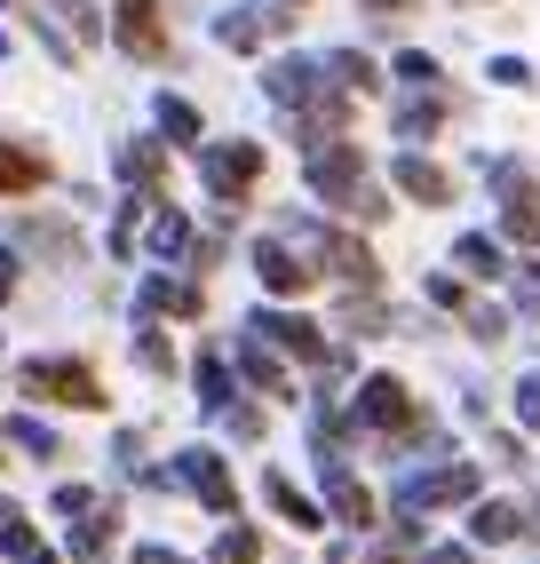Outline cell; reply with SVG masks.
<instances>
[{"label": "cell", "instance_id": "3", "mask_svg": "<svg viewBox=\"0 0 540 564\" xmlns=\"http://www.w3.org/2000/svg\"><path fill=\"white\" fill-rule=\"evenodd\" d=\"M311 183H318L334 207H350V215H374V207H381V199L366 192V167H358L350 143H326V152H311Z\"/></svg>", "mask_w": 540, "mask_h": 564}, {"label": "cell", "instance_id": "8", "mask_svg": "<svg viewBox=\"0 0 540 564\" xmlns=\"http://www.w3.org/2000/svg\"><path fill=\"white\" fill-rule=\"evenodd\" d=\"M477 494V469H430L406 485V509H438V501H469Z\"/></svg>", "mask_w": 540, "mask_h": 564}, {"label": "cell", "instance_id": "7", "mask_svg": "<svg viewBox=\"0 0 540 564\" xmlns=\"http://www.w3.org/2000/svg\"><path fill=\"white\" fill-rule=\"evenodd\" d=\"M255 326H262V334H270V343H279V350H294V358H311V366H326V334H318L311 318H294V311H262Z\"/></svg>", "mask_w": 540, "mask_h": 564}, {"label": "cell", "instance_id": "13", "mask_svg": "<svg viewBox=\"0 0 540 564\" xmlns=\"http://www.w3.org/2000/svg\"><path fill=\"white\" fill-rule=\"evenodd\" d=\"M326 271L350 279V286H374V254H366L358 239H326Z\"/></svg>", "mask_w": 540, "mask_h": 564}, {"label": "cell", "instance_id": "20", "mask_svg": "<svg viewBox=\"0 0 540 564\" xmlns=\"http://www.w3.org/2000/svg\"><path fill=\"white\" fill-rule=\"evenodd\" d=\"M262 494H270V501H279V517H287V524H302V533H311V524H318V509H311V501H302V494H294V485H287V477H262Z\"/></svg>", "mask_w": 540, "mask_h": 564}, {"label": "cell", "instance_id": "33", "mask_svg": "<svg viewBox=\"0 0 540 564\" xmlns=\"http://www.w3.org/2000/svg\"><path fill=\"white\" fill-rule=\"evenodd\" d=\"M9 509H17V501H0V524H9Z\"/></svg>", "mask_w": 540, "mask_h": 564}, {"label": "cell", "instance_id": "16", "mask_svg": "<svg viewBox=\"0 0 540 564\" xmlns=\"http://www.w3.org/2000/svg\"><path fill=\"white\" fill-rule=\"evenodd\" d=\"M120 175L143 183V192H160V175H168L160 167V143H120Z\"/></svg>", "mask_w": 540, "mask_h": 564}, {"label": "cell", "instance_id": "18", "mask_svg": "<svg viewBox=\"0 0 540 564\" xmlns=\"http://www.w3.org/2000/svg\"><path fill=\"white\" fill-rule=\"evenodd\" d=\"M398 183H406L421 207H438V199H445V175H438L430 160H398Z\"/></svg>", "mask_w": 540, "mask_h": 564}, {"label": "cell", "instance_id": "12", "mask_svg": "<svg viewBox=\"0 0 540 564\" xmlns=\"http://www.w3.org/2000/svg\"><path fill=\"white\" fill-rule=\"evenodd\" d=\"M143 311H168V318H199V286H183V279H143Z\"/></svg>", "mask_w": 540, "mask_h": 564}, {"label": "cell", "instance_id": "23", "mask_svg": "<svg viewBox=\"0 0 540 564\" xmlns=\"http://www.w3.org/2000/svg\"><path fill=\"white\" fill-rule=\"evenodd\" d=\"M461 271L493 279V271H500V247H493V239H461Z\"/></svg>", "mask_w": 540, "mask_h": 564}, {"label": "cell", "instance_id": "17", "mask_svg": "<svg viewBox=\"0 0 540 564\" xmlns=\"http://www.w3.org/2000/svg\"><path fill=\"white\" fill-rule=\"evenodd\" d=\"M0 549H9L17 564H48V541H41V533H32V524H24L17 509H9V524H0Z\"/></svg>", "mask_w": 540, "mask_h": 564}, {"label": "cell", "instance_id": "9", "mask_svg": "<svg viewBox=\"0 0 540 564\" xmlns=\"http://www.w3.org/2000/svg\"><path fill=\"white\" fill-rule=\"evenodd\" d=\"M183 485H191V494H207V509H215V517L239 509V494H230V477H223V462H215V454H191V462H183Z\"/></svg>", "mask_w": 540, "mask_h": 564}, {"label": "cell", "instance_id": "21", "mask_svg": "<svg viewBox=\"0 0 540 564\" xmlns=\"http://www.w3.org/2000/svg\"><path fill=\"white\" fill-rule=\"evenodd\" d=\"M262 32H287V17H223V41L230 48H255Z\"/></svg>", "mask_w": 540, "mask_h": 564}, {"label": "cell", "instance_id": "19", "mask_svg": "<svg viewBox=\"0 0 540 564\" xmlns=\"http://www.w3.org/2000/svg\"><path fill=\"white\" fill-rule=\"evenodd\" d=\"M517 533H525V509H509V501L477 509V541H517Z\"/></svg>", "mask_w": 540, "mask_h": 564}, {"label": "cell", "instance_id": "25", "mask_svg": "<svg viewBox=\"0 0 540 564\" xmlns=\"http://www.w3.org/2000/svg\"><path fill=\"white\" fill-rule=\"evenodd\" d=\"M262 556V541L247 533V524H239V533H223V549H215V564H255Z\"/></svg>", "mask_w": 540, "mask_h": 564}, {"label": "cell", "instance_id": "14", "mask_svg": "<svg viewBox=\"0 0 540 564\" xmlns=\"http://www.w3.org/2000/svg\"><path fill=\"white\" fill-rule=\"evenodd\" d=\"M239 366H247V382H255L262 398H287V373H279V358L262 350V334H255V343H239Z\"/></svg>", "mask_w": 540, "mask_h": 564}, {"label": "cell", "instance_id": "35", "mask_svg": "<svg viewBox=\"0 0 540 564\" xmlns=\"http://www.w3.org/2000/svg\"><path fill=\"white\" fill-rule=\"evenodd\" d=\"M0 462H9V454H0Z\"/></svg>", "mask_w": 540, "mask_h": 564}, {"label": "cell", "instance_id": "22", "mask_svg": "<svg viewBox=\"0 0 540 564\" xmlns=\"http://www.w3.org/2000/svg\"><path fill=\"white\" fill-rule=\"evenodd\" d=\"M160 128H168L175 143H199V111H191L183 96H160Z\"/></svg>", "mask_w": 540, "mask_h": 564}, {"label": "cell", "instance_id": "4", "mask_svg": "<svg viewBox=\"0 0 540 564\" xmlns=\"http://www.w3.org/2000/svg\"><path fill=\"white\" fill-rule=\"evenodd\" d=\"M111 41H120L128 56H143V64H160V56H168L160 0H120V17H111Z\"/></svg>", "mask_w": 540, "mask_h": 564}, {"label": "cell", "instance_id": "6", "mask_svg": "<svg viewBox=\"0 0 540 564\" xmlns=\"http://www.w3.org/2000/svg\"><path fill=\"white\" fill-rule=\"evenodd\" d=\"M493 183H500V223H509V231H517L525 247H540V192H532V183H525L517 167H500Z\"/></svg>", "mask_w": 540, "mask_h": 564}, {"label": "cell", "instance_id": "24", "mask_svg": "<svg viewBox=\"0 0 540 564\" xmlns=\"http://www.w3.org/2000/svg\"><path fill=\"white\" fill-rule=\"evenodd\" d=\"M9 437L24 445V454H32V462H56V437H48L41 422H9Z\"/></svg>", "mask_w": 540, "mask_h": 564}, {"label": "cell", "instance_id": "10", "mask_svg": "<svg viewBox=\"0 0 540 564\" xmlns=\"http://www.w3.org/2000/svg\"><path fill=\"white\" fill-rule=\"evenodd\" d=\"M255 271H262V286H270V294H302V286H311V271H302L287 247H255Z\"/></svg>", "mask_w": 540, "mask_h": 564}, {"label": "cell", "instance_id": "2", "mask_svg": "<svg viewBox=\"0 0 540 564\" xmlns=\"http://www.w3.org/2000/svg\"><path fill=\"white\" fill-rule=\"evenodd\" d=\"M199 175H207V192L223 207H239L255 192V175H262V143H199Z\"/></svg>", "mask_w": 540, "mask_h": 564}, {"label": "cell", "instance_id": "30", "mask_svg": "<svg viewBox=\"0 0 540 564\" xmlns=\"http://www.w3.org/2000/svg\"><path fill=\"white\" fill-rule=\"evenodd\" d=\"M430 564H477L469 549H430Z\"/></svg>", "mask_w": 540, "mask_h": 564}, {"label": "cell", "instance_id": "32", "mask_svg": "<svg viewBox=\"0 0 540 564\" xmlns=\"http://www.w3.org/2000/svg\"><path fill=\"white\" fill-rule=\"evenodd\" d=\"M136 564H183V556H168V549H136Z\"/></svg>", "mask_w": 540, "mask_h": 564}, {"label": "cell", "instance_id": "29", "mask_svg": "<svg viewBox=\"0 0 540 564\" xmlns=\"http://www.w3.org/2000/svg\"><path fill=\"white\" fill-rule=\"evenodd\" d=\"M9 294H17V262L0 254V303H9Z\"/></svg>", "mask_w": 540, "mask_h": 564}, {"label": "cell", "instance_id": "11", "mask_svg": "<svg viewBox=\"0 0 540 564\" xmlns=\"http://www.w3.org/2000/svg\"><path fill=\"white\" fill-rule=\"evenodd\" d=\"M48 183V160H32V152H9L0 143V199H17V192H41Z\"/></svg>", "mask_w": 540, "mask_h": 564}, {"label": "cell", "instance_id": "5", "mask_svg": "<svg viewBox=\"0 0 540 564\" xmlns=\"http://www.w3.org/2000/svg\"><path fill=\"white\" fill-rule=\"evenodd\" d=\"M358 422H366V430H406V422H413V398H406V382L374 373V382L358 390Z\"/></svg>", "mask_w": 540, "mask_h": 564}, {"label": "cell", "instance_id": "28", "mask_svg": "<svg viewBox=\"0 0 540 564\" xmlns=\"http://www.w3.org/2000/svg\"><path fill=\"white\" fill-rule=\"evenodd\" d=\"M517 413H525V422H532V430H540V373H532V382H525V390H517Z\"/></svg>", "mask_w": 540, "mask_h": 564}, {"label": "cell", "instance_id": "34", "mask_svg": "<svg viewBox=\"0 0 540 564\" xmlns=\"http://www.w3.org/2000/svg\"><path fill=\"white\" fill-rule=\"evenodd\" d=\"M0 56H9V32H0Z\"/></svg>", "mask_w": 540, "mask_h": 564}, {"label": "cell", "instance_id": "31", "mask_svg": "<svg viewBox=\"0 0 540 564\" xmlns=\"http://www.w3.org/2000/svg\"><path fill=\"white\" fill-rule=\"evenodd\" d=\"M366 9H374V17H406V9H413V0H366Z\"/></svg>", "mask_w": 540, "mask_h": 564}, {"label": "cell", "instance_id": "15", "mask_svg": "<svg viewBox=\"0 0 540 564\" xmlns=\"http://www.w3.org/2000/svg\"><path fill=\"white\" fill-rule=\"evenodd\" d=\"M318 469H326V462H318ZM326 501H334L342 517H350V524H366V517H374V501H366V485H358L350 469H326Z\"/></svg>", "mask_w": 540, "mask_h": 564}, {"label": "cell", "instance_id": "26", "mask_svg": "<svg viewBox=\"0 0 540 564\" xmlns=\"http://www.w3.org/2000/svg\"><path fill=\"white\" fill-rule=\"evenodd\" d=\"M199 398H207V405H230V373H223L215 358H199Z\"/></svg>", "mask_w": 540, "mask_h": 564}, {"label": "cell", "instance_id": "27", "mask_svg": "<svg viewBox=\"0 0 540 564\" xmlns=\"http://www.w3.org/2000/svg\"><path fill=\"white\" fill-rule=\"evenodd\" d=\"M136 358H143L151 373H168V366H175V350H168V334H136Z\"/></svg>", "mask_w": 540, "mask_h": 564}, {"label": "cell", "instance_id": "1", "mask_svg": "<svg viewBox=\"0 0 540 564\" xmlns=\"http://www.w3.org/2000/svg\"><path fill=\"white\" fill-rule=\"evenodd\" d=\"M17 382H24L32 398H48V405H80V413L104 405L96 366H80V358H24V366H17Z\"/></svg>", "mask_w": 540, "mask_h": 564}]
</instances>
